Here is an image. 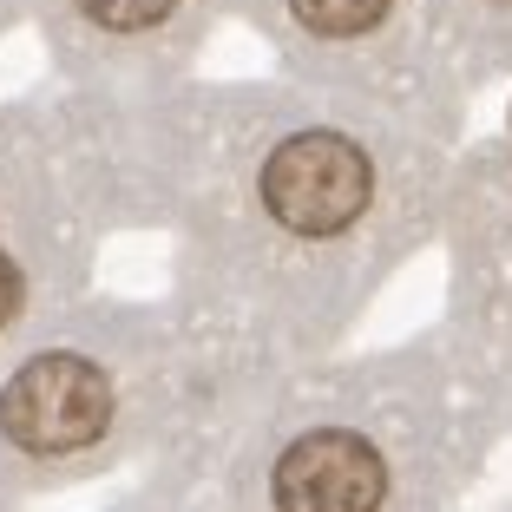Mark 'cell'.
<instances>
[{
    "label": "cell",
    "instance_id": "6da1fadb",
    "mask_svg": "<svg viewBox=\"0 0 512 512\" xmlns=\"http://www.w3.org/2000/svg\"><path fill=\"white\" fill-rule=\"evenodd\" d=\"M368 158L342 132H296L263 165V204L296 237H335L368 204Z\"/></svg>",
    "mask_w": 512,
    "mask_h": 512
},
{
    "label": "cell",
    "instance_id": "7a4b0ae2",
    "mask_svg": "<svg viewBox=\"0 0 512 512\" xmlns=\"http://www.w3.org/2000/svg\"><path fill=\"white\" fill-rule=\"evenodd\" d=\"M112 421V381L79 355H33L0 388V427L27 453H73Z\"/></svg>",
    "mask_w": 512,
    "mask_h": 512
},
{
    "label": "cell",
    "instance_id": "3957f363",
    "mask_svg": "<svg viewBox=\"0 0 512 512\" xmlns=\"http://www.w3.org/2000/svg\"><path fill=\"white\" fill-rule=\"evenodd\" d=\"M388 467L362 434L322 427V434L289 440L276 460V506L283 512H381Z\"/></svg>",
    "mask_w": 512,
    "mask_h": 512
},
{
    "label": "cell",
    "instance_id": "277c9868",
    "mask_svg": "<svg viewBox=\"0 0 512 512\" xmlns=\"http://www.w3.org/2000/svg\"><path fill=\"white\" fill-rule=\"evenodd\" d=\"M289 7H296V20L309 33H322V40H348V33L375 27L394 0H289Z\"/></svg>",
    "mask_w": 512,
    "mask_h": 512
},
{
    "label": "cell",
    "instance_id": "5b68a950",
    "mask_svg": "<svg viewBox=\"0 0 512 512\" xmlns=\"http://www.w3.org/2000/svg\"><path fill=\"white\" fill-rule=\"evenodd\" d=\"M178 0H79V14L99 20V27L112 33H138V27H158V20L171 14Z\"/></svg>",
    "mask_w": 512,
    "mask_h": 512
},
{
    "label": "cell",
    "instance_id": "8992f818",
    "mask_svg": "<svg viewBox=\"0 0 512 512\" xmlns=\"http://www.w3.org/2000/svg\"><path fill=\"white\" fill-rule=\"evenodd\" d=\"M14 309H20V270L7 263V256H0V329L14 322Z\"/></svg>",
    "mask_w": 512,
    "mask_h": 512
}]
</instances>
